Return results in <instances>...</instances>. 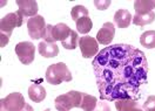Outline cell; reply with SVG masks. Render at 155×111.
I'll use <instances>...</instances> for the list:
<instances>
[{"mask_svg": "<svg viewBox=\"0 0 155 111\" xmlns=\"http://www.w3.org/2000/svg\"><path fill=\"white\" fill-rule=\"evenodd\" d=\"M93 70L101 101L135 100L147 83L148 61L145 53L127 43H116L100 50L94 57Z\"/></svg>", "mask_w": 155, "mask_h": 111, "instance_id": "1", "label": "cell"}, {"mask_svg": "<svg viewBox=\"0 0 155 111\" xmlns=\"http://www.w3.org/2000/svg\"><path fill=\"white\" fill-rule=\"evenodd\" d=\"M24 24V17L22 14L18 12H14V13H8L6 14L4 18H1L0 20V30H1V46L0 47H5L8 43V40L10 36L12 35V32L13 29L17 27H21Z\"/></svg>", "mask_w": 155, "mask_h": 111, "instance_id": "2", "label": "cell"}, {"mask_svg": "<svg viewBox=\"0 0 155 111\" xmlns=\"http://www.w3.org/2000/svg\"><path fill=\"white\" fill-rule=\"evenodd\" d=\"M72 74L64 62L51 65L46 70V81L52 85H59L62 82H71Z\"/></svg>", "mask_w": 155, "mask_h": 111, "instance_id": "3", "label": "cell"}, {"mask_svg": "<svg viewBox=\"0 0 155 111\" xmlns=\"http://www.w3.org/2000/svg\"><path fill=\"white\" fill-rule=\"evenodd\" d=\"M84 93L77 90H71L68 93L60 95L55 98L54 104L58 111H71L74 108H81Z\"/></svg>", "mask_w": 155, "mask_h": 111, "instance_id": "4", "label": "cell"}, {"mask_svg": "<svg viewBox=\"0 0 155 111\" xmlns=\"http://www.w3.org/2000/svg\"><path fill=\"white\" fill-rule=\"evenodd\" d=\"M1 111H34L20 93H11L0 101Z\"/></svg>", "mask_w": 155, "mask_h": 111, "instance_id": "5", "label": "cell"}, {"mask_svg": "<svg viewBox=\"0 0 155 111\" xmlns=\"http://www.w3.org/2000/svg\"><path fill=\"white\" fill-rule=\"evenodd\" d=\"M72 29L68 27L66 24H58L55 26L47 25L46 28V35L44 37V41L49 42V43H55L57 41H65L69 34H71Z\"/></svg>", "mask_w": 155, "mask_h": 111, "instance_id": "6", "label": "cell"}, {"mask_svg": "<svg viewBox=\"0 0 155 111\" xmlns=\"http://www.w3.org/2000/svg\"><path fill=\"white\" fill-rule=\"evenodd\" d=\"M46 28L47 25L45 22V19L41 15H35L33 18H29L27 20V30L28 35L33 40L44 39L46 35Z\"/></svg>", "mask_w": 155, "mask_h": 111, "instance_id": "7", "label": "cell"}, {"mask_svg": "<svg viewBox=\"0 0 155 111\" xmlns=\"http://www.w3.org/2000/svg\"><path fill=\"white\" fill-rule=\"evenodd\" d=\"M15 54L22 65H31L34 61L35 56V47L29 41L19 42L15 46Z\"/></svg>", "mask_w": 155, "mask_h": 111, "instance_id": "8", "label": "cell"}, {"mask_svg": "<svg viewBox=\"0 0 155 111\" xmlns=\"http://www.w3.org/2000/svg\"><path fill=\"white\" fill-rule=\"evenodd\" d=\"M79 47L81 50V55L85 59H91L97 56L99 53V42L97 39L92 36H81L79 39Z\"/></svg>", "mask_w": 155, "mask_h": 111, "instance_id": "9", "label": "cell"}, {"mask_svg": "<svg viewBox=\"0 0 155 111\" xmlns=\"http://www.w3.org/2000/svg\"><path fill=\"white\" fill-rule=\"evenodd\" d=\"M115 35V27L112 22H105L102 25V27L99 29L97 34V42H100L101 45L108 46Z\"/></svg>", "mask_w": 155, "mask_h": 111, "instance_id": "10", "label": "cell"}, {"mask_svg": "<svg viewBox=\"0 0 155 111\" xmlns=\"http://www.w3.org/2000/svg\"><path fill=\"white\" fill-rule=\"evenodd\" d=\"M17 5L19 7V12L24 18H33L38 15V2L34 0H18Z\"/></svg>", "mask_w": 155, "mask_h": 111, "instance_id": "11", "label": "cell"}, {"mask_svg": "<svg viewBox=\"0 0 155 111\" xmlns=\"http://www.w3.org/2000/svg\"><path fill=\"white\" fill-rule=\"evenodd\" d=\"M132 20H133V17L127 9H119L114 14V24L119 28L129 27Z\"/></svg>", "mask_w": 155, "mask_h": 111, "instance_id": "12", "label": "cell"}, {"mask_svg": "<svg viewBox=\"0 0 155 111\" xmlns=\"http://www.w3.org/2000/svg\"><path fill=\"white\" fill-rule=\"evenodd\" d=\"M39 54L42 57H55L59 54V47L55 43H49L46 41H41L38 45Z\"/></svg>", "mask_w": 155, "mask_h": 111, "instance_id": "13", "label": "cell"}, {"mask_svg": "<svg viewBox=\"0 0 155 111\" xmlns=\"http://www.w3.org/2000/svg\"><path fill=\"white\" fill-rule=\"evenodd\" d=\"M28 96L33 102H42L46 98V89L40 84H32L28 88Z\"/></svg>", "mask_w": 155, "mask_h": 111, "instance_id": "14", "label": "cell"}, {"mask_svg": "<svg viewBox=\"0 0 155 111\" xmlns=\"http://www.w3.org/2000/svg\"><path fill=\"white\" fill-rule=\"evenodd\" d=\"M155 8V0H137L134 2L136 14H146Z\"/></svg>", "mask_w": 155, "mask_h": 111, "instance_id": "15", "label": "cell"}, {"mask_svg": "<svg viewBox=\"0 0 155 111\" xmlns=\"http://www.w3.org/2000/svg\"><path fill=\"white\" fill-rule=\"evenodd\" d=\"M155 20V13L152 11L149 13H146V14H135L133 17V24L135 26H139V27H143L146 25H149L152 22H154Z\"/></svg>", "mask_w": 155, "mask_h": 111, "instance_id": "16", "label": "cell"}, {"mask_svg": "<svg viewBox=\"0 0 155 111\" xmlns=\"http://www.w3.org/2000/svg\"><path fill=\"white\" fill-rule=\"evenodd\" d=\"M140 43L147 49L155 48V30H147L140 36Z\"/></svg>", "mask_w": 155, "mask_h": 111, "instance_id": "17", "label": "cell"}, {"mask_svg": "<svg viewBox=\"0 0 155 111\" xmlns=\"http://www.w3.org/2000/svg\"><path fill=\"white\" fill-rule=\"evenodd\" d=\"M97 98L95 96L88 95L84 93L82 96V103H81V109L84 111H94L97 108Z\"/></svg>", "mask_w": 155, "mask_h": 111, "instance_id": "18", "label": "cell"}, {"mask_svg": "<svg viewBox=\"0 0 155 111\" xmlns=\"http://www.w3.org/2000/svg\"><path fill=\"white\" fill-rule=\"evenodd\" d=\"M75 24H77V30L80 34H87L93 28V22H92L89 17L79 19Z\"/></svg>", "mask_w": 155, "mask_h": 111, "instance_id": "19", "label": "cell"}, {"mask_svg": "<svg viewBox=\"0 0 155 111\" xmlns=\"http://www.w3.org/2000/svg\"><path fill=\"white\" fill-rule=\"evenodd\" d=\"M79 39H80V37L78 35V33L75 30L72 29L69 36H68L65 41L61 42V43H62V47H64L65 49H68V50H73V49H75L77 46L79 45Z\"/></svg>", "mask_w": 155, "mask_h": 111, "instance_id": "20", "label": "cell"}, {"mask_svg": "<svg viewBox=\"0 0 155 111\" xmlns=\"http://www.w3.org/2000/svg\"><path fill=\"white\" fill-rule=\"evenodd\" d=\"M71 17H72V19L77 22L79 19L88 17V9L86 8L85 6H81V5L74 6V7L72 8V11H71Z\"/></svg>", "mask_w": 155, "mask_h": 111, "instance_id": "21", "label": "cell"}, {"mask_svg": "<svg viewBox=\"0 0 155 111\" xmlns=\"http://www.w3.org/2000/svg\"><path fill=\"white\" fill-rule=\"evenodd\" d=\"M139 103L135 100H130V98H126V100H116L115 101V108L117 111H126L127 109L135 106Z\"/></svg>", "mask_w": 155, "mask_h": 111, "instance_id": "22", "label": "cell"}, {"mask_svg": "<svg viewBox=\"0 0 155 111\" xmlns=\"http://www.w3.org/2000/svg\"><path fill=\"white\" fill-rule=\"evenodd\" d=\"M143 111H155V96H149L143 103Z\"/></svg>", "mask_w": 155, "mask_h": 111, "instance_id": "23", "label": "cell"}, {"mask_svg": "<svg viewBox=\"0 0 155 111\" xmlns=\"http://www.w3.org/2000/svg\"><path fill=\"white\" fill-rule=\"evenodd\" d=\"M110 4H112L110 0H97V1H94L95 7H97V9H100V11H105V9H107L109 6H110Z\"/></svg>", "mask_w": 155, "mask_h": 111, "instance_id": "24", "label": "cell"}, {"mask_svg": "<svg viewBox=\"0 0 155 111\" xmlns=\"http://www.w3.org/2000/svg\"><path fill=\"white\" fill-rule=\"evenodd\" d=\"M94 111H110V106L105 101H100V102H97V108Z\"/></svg>", "mask_w": 155, "mask_h": 111, "instance_id": "25", "label": "cell"}, {"mask_svg": "<svg viewBox=\"0 0 155 111\" xmlns=\"http://www.w3.org/2000/svg\"><path fill=\"white\" fill-rule=\"evenodd\" d=\"M126 111H143L140 106H139V104L135 105V106H132V108H129V109H127Z\"/></svg>", "mask_w": 155, "mask_h": 111, "instance_id": "26", "label": "cell"}, {"mask_svg": "<svg viewBox=\"0 0 155 111\" xmlns=\"http://www.w3.org/2000/svg\"><path fill=\"white\" fill-rule=\"evenodd\" d=\"M45 111H51V110H49V109H46V110H45Z\"/></svg>", "mask_w": 155, "mask_h": 111, "instance_id": "27", "label": "cell"}]
</instances>
